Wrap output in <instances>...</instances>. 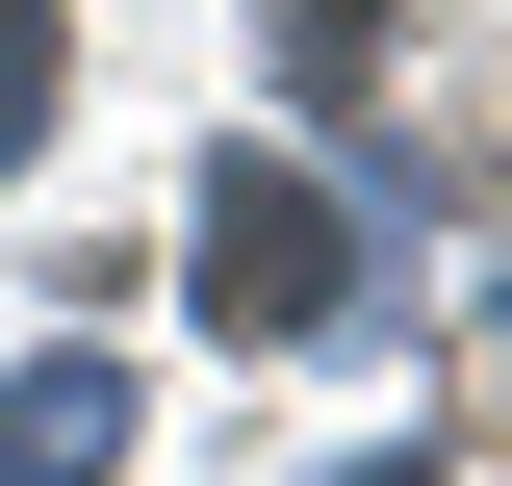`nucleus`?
I'll use <instances>...</instances> for the list:
<instances>
[{"label": "nucleus", "mask_w": 512, "mask_h": 486, "mask_svg": "<svg viewBox=\"0 0 512 486\" xmlns=\"http://www.w3.org/2000/svg\"><path fill=\"white\" fill-rule=\"evenodd\" d=\"M333 282H359L333 180H308V154H231V180H205V307H231L256 359H282V333H333Z\"/></svg>", "instance_id": "nucleus-1"}, {"label": "nucleus", "mask_w": 512, "mask_h": 486, "mask_svg": "<svg viewBox=\"0 0 512 486\" xmlns=\"http://www.w3.org/2000/svg\"><path fill=\"white\" fill-rule=\"evenodd\" d=\"M128 461V359H26L0 384V486H103Z\"/></svg>", "instance_id": "nucleus-2"}, {"label": "nucleus", "mask_w": 512, "mask_h": 486, "mask_svg": "<svg viewBox=\"0 0 512 486\" xmlns=\"http://www.w3.org/2000/svg\"><path fill=\"white\" fill-rule=\"evenodd\" d=\"M26 128H52V26L0 0V154H26Z\"/></svg>", "instance_id": "nucleus-3"}, {"label": "nucleus", "mask_w": 512, "mask_h": 486, "mask_svg": "<svg viewBox=\"0 0 512 486\" xmlns=\"http://www.w3.org/2000/svg\"><path fill=\"white\" fill-rule=\"evenodd\" d=\"M359 486H436V461H359Z\"/></svg>", "instance_id": "nucleus-4"}]
</instances>
